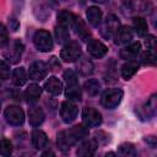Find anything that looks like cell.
Returning <instances> with one entry per match:
<instances>
[{"label":"cell","instance_id":"7402d4cb","mask_svg":"<svg viewBox=\"0 0 157 157\" xmlns=\"http://www.w3.org/2000/svg\"><path fill=\"white\" fill-rule=\"evenodd\" d=\"M40 93H42V88L38 85L32 83V85H29L27 87V90L25 92V96H26V98H27V101L29 103H34V102H37L39 99Z\"/></svg>","mask_w":157,"mask_h":157},{"label":"cell","instance_id":"4dcf8cb0","mask_svg":"<svg viewBox=\"0 0 157 157\" xmlns=\"http://www.w3.org/2000/svg\"><path fill=\"white\" fill-rule=\"evenodd\" d=\"M12 153V144L7 139L0 140V155L2 156H10Z\"/></svg>","mask_w":157,"mask_h":157},{"label":"cell","instance_id":"8fae6325","mask_svg":"<svg viewBox=\"0 0 157 157\" xmlns=\"http://www.w3.org/2000/svg\"><path fill=\"white\" fill-rule=\"evenodd\" d=\"M115 44H128L132 39V31L128 26H120L113 34Z\"/></svg>","mask_w":157,"mask_h":157},{"label":"cell","instance_id":"3957f363","mask_svg":"<svg viewBox=\"0 0 157 157\" xmlns=\"http://www.w3.org/2000/svg\"><path fill=\"white\" fill-rule=\"evenodd\" d=\"M123 94L124 93L120 88H108L102 93L101 103L103 107H105L108 109H114L121 102Z\"/></svg>","mask_w":157,"mask_h":157},{"label":"cell","instance_id":"f1b7e54d","mask_svg":"<svg viewBox=\"0 0 157 157\" xmlns=\"http://www.w3.org/2000/svg\"><path fill=\"white\" fill-rule=\"evenodd\" d=\"M22 52H23V44H22V42H21L20 39H16V40L13 42L12 50H11V54H10V58L12 59L13 63L18 61V59H20Z\"/></svg>","mask_w":157,"mask_h":157},{"label":"cell","instance_id":"5b68a950","mask_svg":"<svg viewBox=\"0 0 157 157\" xmlns=\"http://www.w3.org/2000/svg\"><path fill=\"white\" fill-rule=\"evenodd\" d=\"M81 56V47L77 42H67L60 52V58L65 63H74Z\"/></svg>","mask_w":157,"mask_h":157},{"label":"cell","instance_id":"f35d334b","mask_svg":"<svg viewBox=\"0 0 157 157\" xmlns=\"http://www.w3.org/2000/svg\"><path fill=\"white\" fill-rule=\"evenodd\" d=\"M145 140H146L147 142H150V144H151L153 147L156 146V137H155V136H147Z\"/></svg>","mask_w":157,"mask_h":157},{"label":"cell","instance_id":"603a6c76","mask_svg":"<svg viewBox=\"0 0 157 157\" xmlns=\"http://www.w3.org/2000/svg\"><path fill=\"white\" fill-rule=\"evenodd\" d=\"M134 29L137 33V36H140V37L146 36L147 29H148V25H147L146 20L142 17H134Z\"/></svg>","mask_w":157,"mask_h":157},{"label":"cell","instance_id":"8d00e7d4","mask_svg":"<svg viewBox=\"0 0 157 157\" xmlns=\"http://www.w3.org/2000/svg\"><path fill=\"white\" fill-rule=\"evenodd\" d=\"M141 0H123V2L129 7H137Z\"/></svg>","mask_w":157,"mask_h":157},{"label":"cell","instance_id":"2e32d148","mask_svg":"<svg viewBox=\"0 0 157 157\" xmlns=\"http://www.w3.org/2000/svg\"><path fill=\"white\" fill-rule=\"evenodd\" d=\"M32 144L37 150H43L48 145V137L44 131L34 129L32 131Z\"/></svg>","mask_w":157,"mask_h":157},{"label":"cell","instance_id":"74e56055","mask_svg":"<svg viewBox=\"0 0 157 157\" xmlns=\"http://www.w3.org/2000/svg\"><path fill=\"white\" fill-rule=\"evenodd\" d=\"M17 27H18V22L16 21V20H10V28L12 29V31H16L17 29Z\"/></svg>","mask_w":157,"mask_h":157},{"label":"cell","instance_id":"9c48e42d","mask_svg":"<svg viewBox=\"0 0 157 157\" xmlns=\"http://www.w3.org/2000/svg\"><path fill=\"white\" fill-rule=\"evenodd\" d=\"M47 74H48V66L43 61H34L33 64H31L29 70H28L29 78L33 81L43 80L47 76Z\"/></svg>","mask_w":157,"mask_h":157},{"label":"cell","instance_id":"8992f818","mask_svg":"<svg viewBox=\"0 0 157 157\" xmlns=\"http://www.w3.org/2000/svg\"><path fill=\"white\" fill-rule=\"evenodd\" d=\"M4 115H5L6 121L11 125H15V126H20L25 121V113L17 105H9L5 109Z\"/></svg>","mask_w":157,"mask_h":157},{"label":"cell","instance_id":"ba28073f","mask_svg":"<svg viewBox=\"0 0 157 157\" xmlns=\"http://www.w3.org/2000/svg\"><path fill=\"white\" fill-rule=\"evenodd\" d=\"M82 120L87 126H98L102 124V115L94 108H85L82 112Z\"/></svg>","mask_w":157,"mask_h":157},{"label":"cell","instance_id":"cb8c5ba5","mask_svg":"<svg viewBox=\"0 0 157 157\" xmlns=\"http://www.w3.org/2000/svg\"><path fill=\"white\" fill-rule=\"evenodd\" d=\"M76 67H77V71H78L81 75H83V76H87V75H90V74L93 71V65H92V63H91L87 58H81V59H78Z\"/></svg>","mask_w":157,"mask_h":157},{"label":"cell","instance_id":"e575fe53","mask_svg":"<svg viewBox=\"0 0 157 157\" xmlns=\"http://www.w3.org/2000/svg\"><path fill=\"white\" fill-rule=\"evenodd\" d=\"M94 140L97 141V144H107L108 141H109V136L105 134V132H102V131H98V132H96L94 134Z\"/></svg>","mask_w":157,"mask_h":157},{"label":"cell","instance_id":"ac0fdd59","mask_svg":"<svg viewBox=\"0 0 157 157\" xmlns=\"http://www.w3.org/2000/svg\"><path fill=\"white\" fill-rule=\"evenodd\" d=\"M86 16L88 22L94 27H98L102 23V11L97 6H90L86 11Z\"/></svg>","mask_w":157,"mask_h":157},{"label":"cell","instance_id":"60d3db41","mask_svg":"<svg viewBox=\"0 0 157 157\" xmlns=\"http://www.w3.org/2000/svg\"><path fill=\"white\" fill-rule=\"evenodd\" d=\"M92 1H94V2H98V4H103V2H105L107 0H92Z\"/></svg>","mask_w":157,"mask_h":157},{"label":"cell","instance_id":"7c38bea8","mask_svg":"<svg viewBox=\"0 0 157 157\" xmlns=\"http://www.w3.org/2000/svg\"><path fill=\"white\" fill-rule=\"evenodd\" d=\"M71 27L75 29L76 34L80 37L81 40H83V42L88 40V38H90V36H91V32L88 31L86 23H85L78 16H75V20H74V23H72Z\"/></svg>","mask_w":157,"mask_h":157},{"label":"cell","instance_id":"5bb4252c","mask_svg":"<svg viewBox=\"0 0 157 157\" xmlns=\"http://www.w3.org/2000/svg\"><path fill=\"white\" fill-rule=\"evenodd\" d=\"M98 147V144L97 141L93 139V140H87L85 141L76 151V153L78 156H82V157H90V156H93L96 150Z\"/></svg>","mask_w":157,"mask_h":157},{"label":"cell","instance_id":"f546056e","mask_svg":"<svg viewBox=\"0 0 157 157\" xmlns=\"http://www.w3.org/2000/svg\"><path fill=\"white\" fill-rule=\"evenodd\" d=\"M156 107H157V103H156V94H152L148 101L146 102L145 107H144V110L145 113L147 114V117H153L156 114Z\"/></svg>","mask_w":157,"mask_h":157},{"label":"cell","instance_id":"9a60e30c","mask_svg":"<svg viewBox=\"0 0 157 157\" xmlns=\"http://www.w3.org/2000/svg\"><path fill=\"white\" fill-rule=\"evenodd\" d=\"M28 120L32 126H39L44 121V112L39 107H31L28 109Z\"/></svg>","mask_w":157,"mask_h":157},{"label":"cell","instance_id":"4fadbf2b","mask_svg":"<svg viewBox=\"0 0 157 157\" xmlns=\"http://www.w3.org/2000/svg\"><path fill=\"white\" fill-rule=\"evenodd\" d=\"M140 49H141V43H139V42L130 43L129 45L124 47V48L120 50V58H121V59H125V60L134 59V58H136V56L139 55Z\"/></svg>","mask_w":157,"mask_h":157},{"label":"cell","instance_id":"277c9868","mask_svg":"<svg viewBox=\"0 0 157 157\" xmlns=\"http://www.w3.org/2000/svg\"><path fill=\"white\" fill-rule=\"evenodd\" d=\"M33 43H34V47L39 52H43V53L50 52L53 49V45H54L50 33L48 31H44V29H39L34 33Z\"/></svg>","mask_w":157,"mask_h":157},{"label":"cell","instance_id":"4316f807","mask_svg":"<svg viewBox=\"0 0 157 157\" xmlns=\"http://www.w3.org/2000/svg\"><path fill=\"white\" fill-rule=\"evenodd\" d=\"M118 153L121 156H128V157H134L136 156V150L132 144L130 142H124L118 147Z\"/></svg>","mask_w":157,"mask_h":157},{"label":"cell","instance_id":"d590c367","mask_svg":"<svg viewBox=\"0 0 157 157\" xmlns=\"http://www.w3.org/2000/svg\"><path fill=\"white\" fill-rule=\"evenodd\" d=\"M146 47L148 50H156V38L153 36H148L146 38Z\"/></svg>","mask_w":157,"mask_h":157},{"label":"cell","instance_id":"6da1fadb","mask_svg":"<svg viewBox=\"0 0 157 157\" xmlns=\"http://www.w3.org/2000/svg\"><path fill=\"white\" fill-rule=\"evenodd\" d=\"M87 136H88V126L83 125V124H78V125L70 128L69 130L60 131L58 134L56 144L61 151L66 152L70 150V147L72 145L77 144L78 141L83 140Z\"/></svg>","mask_w":157,"mask_h":157},{"label":"cell","instance_id":"ffe728a7","mask_svg":"<svg viewBox=\"0 0 157 157\" xmlns=\"http://www.w3.org/2000/svg\"><path fill=\"white\" fill-rule=\"evenodd\" d=\"M75 16L74 13H71L70 11H66V10H63L58 13V25L59 26H63L65 28H70L74 23V20H75Z\"/></svg>","mask_w":157,"mask_h":157},{"label":"cell","instance_id":"52a82bcc","mask_svg":"<svg viewBox=\"0 0 157 157\" xmlns=\"http://www.w3.org/2000/svg\"><path fill=\"white\" fill-rule=\"evenodd\" d=\"M77 113H78V108L72 101L67 99V101H64L61 103L60 115H61V118H63V120L65 123L74 121L76 119V117H77Z\"/></svg>","mask_w":157,"mask_h":157},{"label":"cell","instance_id":"44dd1931","mask_svg":"<svg viewBox=\"0 0 157 157\" xmlns=\"http://www.w3.org/2000/svg\"><path fill=\"white\" fill-rule=\"evenodd\" d=\"M137 70H139V64H137L136 61H128V63H125V64L121 66L120 72H121L123 78L130 80V78L137 72Z\"/></svg>","mask_w":157,"mask_h":157},{"label":"cell","instance_id":"d4e9b609","mask_svg":"<svg viewBox=\"0 0 157 157\" xmlns=\"http://www.w3.org/2000/svg\"><path fill=\"white\" fill-rule=\"evenodd\" d=\"M27 81V74L25 67H17L12 72V82L16 86H23Z\"/></svg>","mask_w":157,"mask_h":157},{"label":"cell","instance_id":"7a4b0ae2","mask_svg":"<svg viewBox=\"0 0 157 157\" xmlns=\"http://www.w3.org/2000/svg\"><path fill=\"white\" fill-rule=\"evenodd\" d=\"M64 80L66 83V90H65L66 97L70 101H81L82 92H81L78 78H77L76 74L72 70H66L64 72Z\"/></svg>","mask_w":157,"mask_h":157},{"label":"cell","instance_id":"30bf717a","mask_svg":"<svg viewBox=\"0 0 157 157\" xmlns=\"http://www.w3.org/2000/svg\"><path fill=\"white\" fill-rule=\"evenodd\" d=\"M87 52L93 56V58H103L107 52L108 48L98 39H91L87 44Z\"/></svg>","mask_w":157,"mask_h":157},{"label":"cell","instance_id":"83f0119b","mask_svg":"<svg viewBox=\"0 0 157 157\" xmlns=\"http://www.w3.org/2000/svg\"><path fill=\"white\" fill-rule=\"evenodd\" d=\"M55 38H56L58 43H60V44L69 42V29L58 25L55 27Z\"/></svg>","mask_w":157,"mask_h":157},{"label":"cell","instance_id":"d6a6232c","mask_svg":"<svg viewBox=\"0 0 157 157\" xmlns=\"http://www.w3.org/2000/svg\"><path fill=\"white\" fill-rule=\"evenodd\" d=\"M10 77V66L5 61H0V80H6Z\"/></svg>","mask_w":157,"mask_h":157},{"label":"cell","instance_id":"ab89813d","mask_svg":"<svg viewBox=\"0 0 157 157\" xmlns=\"http://www.w3.org/2000/svg\"><path fill=\"white\" fill-rule=\"evenodd\" d=\"M49 155H50V156H54V153H53L52 151H47V152L43 153V156H49Z\"/></svg>","mask_w":157,"mask_h":157},{"label":"cell","instance_id":"836d02e7","mask_svg":"<svg viewBox=\"0 0 157 157\" xmlns=\"http://www.w3.org/2000/svg\"><path fill=\"white\" fill-rule=\"evenodd\" d=\"M9 42V37H7V29L5 28L4 25L0 23V48H4Z\"/></svg>","mask_w":157,"mask_h":157},{"label":"cell","instance_id":"e0dca14e","mask_svg":"<svg viewBox=\"0 0 157 157\" xmlns=\"http://www.w3.org/2000/svg\"><path fill=\"white\" fill-rule=\"evenodd\" d=\"M44 88H45L47 92H49V93L56 96V94H60V93H61V91H63V83H61V81H60L58 77L52 76V77H49V78L45 81Z\"/></svg>","mask_w":157,"mask_h":157},{"label":"cell","instance_id":"1f68e13d","mask_svg":"<svg viewBox=\"0 0 157 157\" xmlns=\"http://www.w3.org/2000/svg\"><path fill=\"white\" fill-rule=\"evenodd\" d=\"M156 50H146L144 54H142V61L145 64H151L153 65L156 63Z\"/></svg>","mask_w":157,"mask_h":157},{"label":"cell","instance_id":"484cf974","mask_svg":"<svg viewBox=\"0 0 157 157\" xmlns=\"http://www.w3.org/2000/svg\"><path fill=\"white\" fill-rule=\"evenodd\" d=\"M83 88H85V91L87 92L88 96H96V94H98V92L101 90V83L97 80L91 78V80L85 82Z\"/></svg>","mask_w":157,"mask_h":157},{"label":"cell","instance_id":"d6986e66","mask_svg":"<svg viewBox=\"0 0 157 157\" xmlns=\"http://www.w3.org/2000/svg\"><path fill=\"white\" fill-rule=\"evenodd\" d=\"M120 27V23H119V20L114 16V15H109L103 25V29L107 31V33L104 34L105 37H109V36H113L115 33V31Z\"/></svg>","mask_w":157,"mask_h":157}]
</instances>
